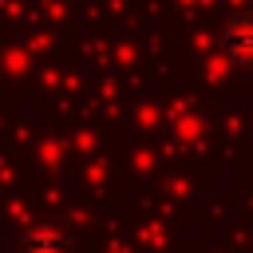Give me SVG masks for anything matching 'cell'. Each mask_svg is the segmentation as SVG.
I'll use <instances>...</instances> for the list:
<instances>
[{"mask_svg":"<svg viewBox=\"0 0 253 253\" xmlns=\"http://www.w3.org/2000/svg\"><path fill=\"white\" fill-rule=\"evenodd\" d=\"M217 51H221L233 67L253 71V8L233 12V16L217 28Z\"/></svg>","mask_w":253,"mask_h":253,"instance_id":"obj_1","label":"cell"},{"mask_svg":"<svg viewBox=\"0 0 253 253\" xmlns=\"http://www.w3.org/2000/svg\"><path fill=\"white\" fill-rule=\"evenodd\" d=\"M24 253H63V237L55 225H32L24 233Z\"/></svg>","mask_w":253,"mask_h":253,"instance_id":"obj_2","label":"cell"}]
</instances>
